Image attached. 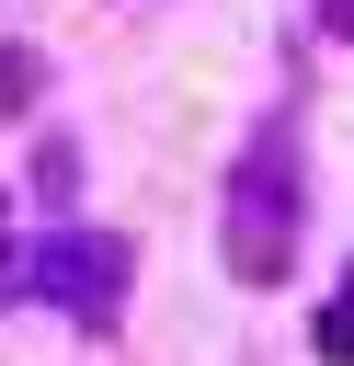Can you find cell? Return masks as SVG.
I'll list each match as a JSON object with an SVG mask.
<instances>
[{"label":"cell","mask_w":354,"mask_h":366,"mask_svg":"<svg viewBox=\"0 0 354 366\" xmlns=\"http://www.w3.org/2000/svg\"><path fill=\"white\" fill-rule=\"evenodd\" d=\"M228 274L240 286H285V263H297V126L274 114L240 160H228Z\"/></svg>","instance_id":"6da1fadb"},{"label":"cell","mask_w":354,"mask_h":366,"mask_svg":"<svg viewBox=\"0 0 354 366\" xmlns=\"http://www.w3.org/2000/svg\"><path fill=\"white\" fill-rule=\"evenodd\" d=\"M126 274H137V252L114 240V229H46L34 252H23V297H57L69 320H114L126 309Z\"/></svg>","instance_id":"7a4b0ae2"},{"label":"cell","mask_w":354,"mask_h":366,"mask_svg":"<svg viewBox=\"0 0 354 366\" xmlns=\"http://www.w3.org/2000/svg\"><path fill=\"white\" fill-rule=\"evenodd\" d=\"M320 366H354V263H343V297L320 309Z\"/></svg>","instance_id":"3957f363"}]
</instances>
